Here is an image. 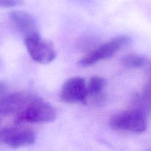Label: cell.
<instances>
[{"instance_id":"obj_5","label":"cell","mask_w":151,"mask_h":151,"mask_svg":"<svg viewBox=\"0 0 151 151\" xmlns=\"http://www.w3.org/2000/svg\"><path fill=\"white\" fill-rule=\"evenodd\" d=\"M0 140L10 147L17 149L34 144L35 136L30 128L17 124V126L1 128Z\"/></svg>"},{"instance_id":"obj_11","label":"cell","mask_w":151,"mask_h":151,"mask_svg":"<svg viewBox=\"0 0 151 151\" xmlns=\"http://www.w3.org/2000/svg\"><path fill=\"white\" fill-rule=\"evenodd\" d=\"M24 4V0H0L1 7H12L20 6Z\"/></svg>"},{"instance_id":"obj_9","label":"cell","mask_w":151,"mask_h":151,"mask_svg":"<svg viewBox=\"0 0 151 151\" xmlns=\"http://www.w3.org/2000/svg\"><path fill=\"white\" fill-rule=\"evenodd\" d=\"M106 85L104 78L97 76L91 77L87 84L88 97H100Z\"/></svg>"},{"instance_id":"obj_1","label":"cell","mask_w":151,"mask_h":151,"mask_svg":"<svg viewBox=\"0 0 151 151\" xmlns=\"http://www.w3.org/2000/svg\"><path fill=\"white\" fill-rule=\"evenodd\" d=\"M56 116L57 113L52 105L38 96L15 116L14 121L16 124L46 123L53 121Z\"/></svg>"},{"instance_id":"obj_3","label":"cell","mask_w":151,"mask_h":151,"mask_svg":"<svg viewBox=\"0 0 151 151\" xmlns=\"http://www.w3.org/2000/svg\"><path fill=\"white\" fill-rule=\"evenodd\" d=\"M130 41L131 38L128 36H117L86 55L81 59L79 64L83 67H88L100 61L109 59L127 45Z\"/></svg>"},{"instance_id":"obj_8","label":"cell","mask_w":151,"mask_h":151,"mask_svg":"<svg viewBox=\"0 0 151 151\" xmlns=\"http://www.w3.org/2000/svg\"><path fill=\"white\" fill-rule=\"evenodd\" d=\"M9 19L12 26L24 38L39 34L36 23L31 15L21 10H13L9 13Z\"/></svg>"},{"instance_id":"obj_7","label":"cell","mask_w":151,"mask_h":151,"mask_svg":"<svg viewBox=\"0 0 151 151\" xmlns=\"http://www.w3.org/2000/svg\"><path fill=\"white\" fill-rule=\"evenodd\" d=\"M38 96L27 91H20L1 96L0 114L16 115L35 100Z\"/></svg>"},{"instance_id":"obj_10","label":"cell","mask_w":151,"mask_h":151,"mask_svg":"<svg viewBox=\"0 0 151 151\" xmlns=\"http://www.w3.org/2000/svg\"><path fill=\"white\" fill-rule=\"evenodd\" d=\"M146 58L139 54H128L122 59V65L130 69L139 68L145 65Z\"/></svg>"},{"instance_id":"obj_6","label":"cell","mask_w":151,"mask_h":151,"mask_svg":"<svg viewBox=\"0 0 151 151\" xmlns=\"http://www.w3.org/2000/svg\"><path fill=\"white\" fill-rule=\"evenodd\" d=\"M60 100L65 103L86 105L88 99L87 84L81 77H72L66 80L61 87Z\"/></svg>"},{"instance_id":"obj_2","label":"cell","mask_w":151,"mask_h":151,"mask_svg":"<svg viewBox=\"0 0 151 151\" xmlns=\"http://www.w3.org/2000/svg\"><path fill=\"white\" fill-rule=\"evenodd\" d=\"M109 124L113 130L142 133L147 129V113L138 108L122 111L111 116Z\"/></svg>"},{"instance_id":"obj_12","label":"cell","mask_w":151,"mask_h":151,"mask_svg":"<svg viewBox=\"0 0 151 151\" xmlns=\"http://www.w3.org/2000/svg\"><path fill=\"white\" fill-rule=\"evenodd\" d=\"M147 151H151V147L150 148V149H149V150H147Z\"/></svg>"},{"instance_id":"obj_4","label":"cell","mask_w":151,"mask_h":151,"mask_svg":"<svg viewBox=\"0 0 151 151\" xmlns=\"http://www.w3.org/2000/svg\"><path fill=\"white\" fill-rule=\"evenodd\" d=\"M24 44L29 56L38 63H50L57 56L54 44L42 38L40 34L24 38Z\"/></svg>"}]
</instances>
